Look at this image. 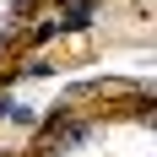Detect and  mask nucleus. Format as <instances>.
<instances>
[{
	"mask_svg": "<svg viewBox=\"0 0 157 157\" xmlns=\"http://www.w3.org/2000/svg\"><path fill=\"white\" fill-rule=\"evenodd\" d=\"M11 119L16 125H38V109H33V103H11Z\"/></svg>",
	"mask_w": 157,
	"mask_h": 157,
	"instance_id": "2",
	"label": "nucleus"
},
{
	"mask_svg": "<svg viewBox=\"0 0 157 157\" xmlns=\"http://www.w3.org/2000/svg\"><path fill=\"white\" fill-rule=\"evenodd\" d=\"M44 157H60V152H44Z\"/></svg>",
	"mask_w": 157,
	"mask_h": 157,
	"instance_id": "7",
	"label": "nucleus"
},
{
	"mask_svg": "<svg viewBox=\"0 0 157 157\" xmlns=\"http://www.w3.org/2000/svg\"><path fill=\"white\" fill-rule=\"evenodd\" d=\"M0 119H11V98H6V92H0Z\"/></svg>",
	"mask_w": 157,
	"mask_h": 157,
	"instance_id": "5",
	"label": "nucleus"
},
{
	"mask_svg": "<svg viewBox=\"0 0 157 157\" xmlns=\"http://www.w3.org/2000/svg\"><path fill=\"white\" fill-rule=\"evenodd\" d=\"M60 6H76V0H60Z\"/></svg>",
	"mask_w": 157,
	"mask_h": 157,
	"instance_id": "6",
	"label": "nucleus"
},
{
	"mask_svg": "<svg viewBox=\"0 0 157 157\" xmlns=\"http://www.w3.org/2000/svg\"><path fill=\"white\" fill-rule=\"evenodd\" d=\"M49 136H54V141H87V136H92V125H87V119H49Z\"/></svg>",
	"mask_w": 157,
	"mask_h": 157,
	"instance_id": "1",
	"label": "nucleus"
},
{
	"mask_svg": "<svg viewBox=\"0 0 157 157\" xmlns=\"http://www.w3.org/2000/svg\"><path fill=\"white\" fill-rule=\"evenodd\" d=\"M49 38H60V22H38L33 27V44H49Z\"/></svg>",
	"mask_w": 157,
	"mask_h": 157,
	"instance_id": "3",
	"label": "nucleus"
},
{
	"mask_svg": "<svg viewBox=\"0 0 157 157\" xmlns=\"http://www.w3.org/2000/svg\"><path fill=\"white\" fill-rule=\"evenodd\" d=\"M22 71H27V76H54V65H49V60H27Z\"/></svg>",
	"mask_w": 157,
	"mask_h": 157,
	"instance_id": "4",
	"label": "nucleus"
}]
</instances>
